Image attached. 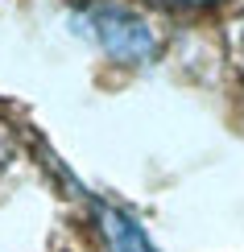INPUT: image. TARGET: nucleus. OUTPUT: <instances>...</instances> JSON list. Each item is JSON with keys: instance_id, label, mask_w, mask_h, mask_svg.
<instances>
[{"instance_id": "f03ea898", "label": "nucleus", "mask_w": 244, "mask_h": 252, "mask_svg": "<svg viewBox=\"0 0 244 252\" xmlns=\"http://www.w3.org/2000/svg\"><path fill=\"white\" fill-rule=\"evenodd\" d=\"M108 232H112V240H116V252H153L149 244H145V236L137 232V223L133 219H124V215H108Z\"/></svg>"}, {"instance_id": "f257e3e1", "label": "nucleus", "mask_w": 244, "mask_h": 252, "mask_svg": "<svg viewBox=\"0 0 244 252\" xmlns=\"http://www.w3.org/2000/svg\"><path fill=\"white\" fill-rule=\"evenodd\" d=\"M79 25L87 29V33L100 41L108 54L124 58V62H145L157 50V41L149 33V25H145L141 17L124 13V8H112V4H91L79 13Z\"/></svg>"}, {"instance_id": "7ed1b4c3", "label": "nucleus", "mask_w": 244, "mask_h": 252, "mask_svg": "<svg viewBox=\"0 0 244 252\" xmlns=\"http://www.w3.org/2000/svg\"><path fill=\"white\" fill-rule=\"evenodd\" d=\"M162 4H178V8H199V4H211V0H162Z\"/></svg>"}]
</instances>
